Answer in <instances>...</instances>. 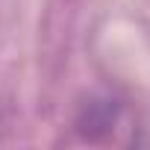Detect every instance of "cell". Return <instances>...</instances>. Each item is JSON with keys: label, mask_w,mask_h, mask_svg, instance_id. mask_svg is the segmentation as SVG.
<instances>
[{"label": "cell", "mask_w": 150, "mask_h": 150, "mask_svg": "<svg viewBox=\"0 0 150 150\" xmlns=\"http://www.w3.org/2000/svg\"><path fill=\"white\" fill-rule=\"evenodd\" d=\"M118 121H121V103H115L112 97H94L83 106L77 127L88 141H100L118 127Z\"/></svg>", "instance_id": "obj_1"}]
</instances>
